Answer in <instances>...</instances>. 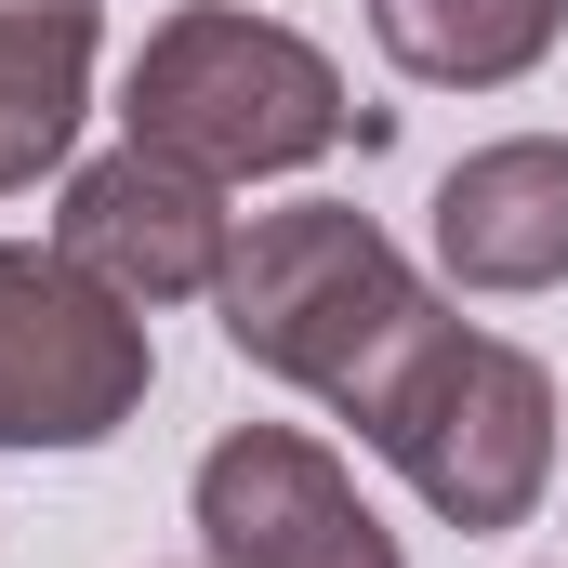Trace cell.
Masks as SVG:
<instances>
[{
    "label": "cell",
    "mask_w": 568,
    "mask_h": 568,
    "mask_svg": "<svg viewBox=\"0 0 568 568\" xmlns=\"http://www.w3.org/2000/svg\"><path fill=\"white\" fill-rule=\"evenodd\" d=\"M449 529H529L542 476H556V371L503 331H463L449 304H410V331L331 397Z\"/></svg>",
    "instance_id": "6da1fadb"
},
{
    "label": "cell",
    "mask_w": 568,
    "mask_h": 568,
    "mask_svg": "<svg viewBox=\"0 0 568 568\" xmlns=\"http://www.w3.org/2000/svg\"><path fill=\"white\" fill-rule=\"evenodd\" d=\"M120 120L133 145L212 172V185H265V172H304L357 133L344 106V67L278 27V13H239V0H185L172 27H145L133 80H120Z\"/></svg>",
    "instance_id": "7a4b0ae2"
},
{
    "label": "cell",
    "mask_w": 568,
    "mask_h": 568,
    "mask_svg": "<svg viewBox=\"0 0 568 568\" xmlns=\"http://www.w3.org/2000/svg\"><path fill=\"white\" fill-rule=\"evenodd\" d=\"M225 344L265 371V384H304V397H344L397 331H410V252L344 212V199H291V212H252L239 252H225Z\"/></svg>",
    "instance_id": "3957f363"
},
{
    "label": "cell",
    "mask_w": 568,
    "mask_h": 568,
    "mask_svg": "<svg viewBox=\"0 0 568 568\" xmlns=\"http://www.w3.org/2000/svg\"><path fill=\"white\" fill-rule=\"evenodd\" d=\"M159 384L145 304L80 278L53 239H0V449H106Z\"/></svg>",
    "instance_id": "277c9868"
},
{
    "label": "cell",
    "mask_w": 568,
    "mask_h": 568,
    "mask_svg": "<svg viewBox=\"0 0 568 568\" xmlns=\"http://www.w3.org/2000/svg\"><path fill=\"white\" fill-rule=\"evenodd\" d=\"M199 556L212 568H410L397 529L304 424H239L199 449Z\"/></svg>",
    "instance_id": "5b68a950"
},
{
    "label": "cell",
    "mask_w": 568,
    "mask_h": 568,
    "mask_svg": "<svg viewBox=\"0 0 568 568\" xmlns=\"http://www.w3.org/2000/svg\"><path fill=\"white\" fill-rule=\"evenodd\" d=\"M53 252H67L80 278H106L120 304L159 317V304L225 291L239 212H225V185H212V172H185V159H159V145H106V159H80V172H67Z\"/></svg>",
    "instance_id": "8992f818"
},
{
    "label": "cell",
    "mask_w": 568,
    "mask_h": 568,
    "mask_svg": "<svg viewBox=\"0 0 568 568\" xmlns=\"http://www.w3.org/2000/svg\"><path fill=\"white\" fill-rule=\"evenodd\" d=\"M436 265L463 291H556L568 278V145L503 133L436 172Z\"/></svg>",
    "instance_id": "52a82bcc"
},
{
    "label": "cell",
    "mask_w": 568,
    "mask_h": 568,
    "mask_svg": "<svg viewBox=\"0 0 568 568\" xmlns=\"http://www.w3.org/2000/svg\"><path fill=\"white\" fill-rule=\"evenodd\" d=\"M93 106V0H0V185H40Z\"/></svg>",
    "instance_id": "ba28073f"
},
{
    "label": "cell",
    "mask_w": 568,
    "mask_h": 568,
    "mask_svg": "<svg viewBox=\"0 0 568 568\" xmlns=\"http://www.w3.org/2000/svg\"><path fill=\"white\" fill-rule=\"evenodd\" d=\"M568 0H371V40L424 80V93H503L556 53Z\"/></svg>",
    "instance_id": "9c48e42d"
}]
</instances>
